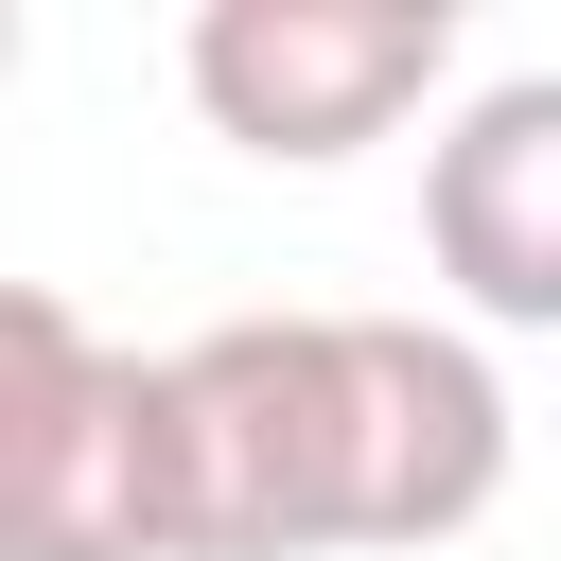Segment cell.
I'll use <instances>...</instances> for the list:
<instances>
[{
  "label": "cell",
  "instance_id": "6da1fadb",
  "mask_svg": "<svg viewBox=\"0 0 561 561\" xmlns=\"http://www.w3.org/2000/svg\"><path fill=\"white\" fill-rule=\"evenodd\" d=\"M140 543L158 561H333L351 543L333 316H228L193 351H140Z\"/></svg>",
  "mask_w": 561,
  "mask_h": 561
},
{
  "label": "cell",
  "instance_id": "7a4b0ae2",
  "mask_svg": "<svg viewBox=\"0 0 561 561\" xmlns=\"http://www.w3.org/2000/svg\"><path fill=\"white\" fill-rule=\"evenodd\" d=\"M175 70H193L210 140H245L280 175H333L456 88V0H210L175 35Z\"/></svg>",
  "mask_w": 561,
  "mask_h": 561
},
{
  "label": "cell",
  "instance_id": "3957f363",
  "mask_svg": "<svg viewBox=\"0 0 561 561\" xmlns=\"http://www.w3.org/2000/svg\"><path fill=\"white\" fill-rule=\"evenodd\" d=\"M0 561H158L140 543V351L53 280H0Z\"/></svg>",
  "mask_w": 561,
  "mask_h": 561
},
{
  "label": "cell",
  "instance_id": "277c9868",
  "mask_svg": "<svg viewBox=\"0 0 561 561\" xmlns=\"http://www.w3.org/2000/svg\"><path fill=\"white\" fill-rule=\"evenodd\" d=\"M351 368V543H473L508 491V386L456 316H333Z\"/></svg>",
  "mask_w": 561,
  "mask_h": 561
},
{
  "label": "cell",
  "instance_id": "5b68a950",
  "mask_svg": "<svg viewBox=\"0 0 561 561\" xmlns=\"http://www.w3.org/2000/svg\"><path fill=\"white\" fill-rule=\"evenodd\" d=\"M421 245H438L473 333H543L561 316V70H491L421 140Z\"/></svg>",
  "mask_w": 561,
  "mask_h": 561
},
{
  "label": "cell",
  "instance_id": "8992f818",
  "mask_svg": "<svg viewBox=\"0 0 561 561\" xmlns=\"http://www.w3.org/2000/svg\"><path fill=\"white\" fill-rule=\"evenodd\" d=\"M0 88H18V0H0Z\"/></svg>",
  "mask_w": 561,
  "mask_h": 561
}]
</instances>
